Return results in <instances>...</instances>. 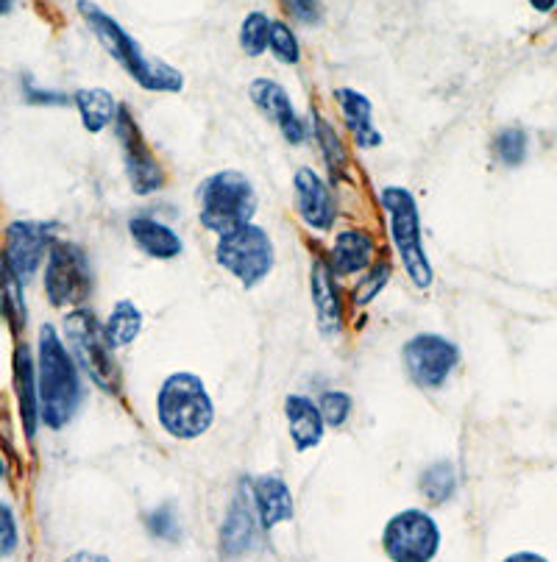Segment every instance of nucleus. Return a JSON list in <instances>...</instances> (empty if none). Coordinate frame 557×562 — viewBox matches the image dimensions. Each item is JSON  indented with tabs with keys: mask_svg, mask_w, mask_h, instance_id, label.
Wrapping results in <instances>:
<instances>
[{
	"mask_svg": "<svg viewBox=\"0 0 557 562\" xmlns=\"http://www.w3.org/2000/svg\"><path fill=\"white\" fill-rule=\"evenodd\" d=\"M36 393H40V420L59 431L76 418L81 404V379L73 353L51 324L40 329L36 340Z\"/></svg>",
	"mask_w": 557,
	"mask_h": 562,
	"instance_id": "obj_1",
	"label": "nucleus"
},
{
	"mask_svg": "<svg viewBox=\"0 0 557 562\" xmlns=\"http://www.w3.org/2000/svg\"><path fill=\"white\" fill-rule=\"evenodd\" d=\"M78 14L85 18V23L90 25V31L96 34L98 43L103 45L109 56H112L129 76L137 81L143 90L151 92H181L185 90V76H181L176 67H170L168 61L154 59V56L145 54L140 48V43L123 29L118 20L109 12H103L98 3L92 0H78Z\"/></svg>",
	"mask_w": 557,
	"mask_h": 562,
	"instance_id": "obj_2",
	"label": "nucleus"
},
{
	"mask_svg": "<svg viewBox=\"0 0 557 562\" xmlns=\"http://www.w3.org/2000/svg\"><path fill=\"white\" fill-rule=\"evenodd\" d=\"M156 418L165 435L176 440H198L215 424V401L204 379L190 371L170 373L156 393Z\"/></svg>",
	"mask_w": 557,
	"mask_h": 562,
	"instance_id": "obj_3",
	"label": "nucleus"
},
{
	"mask_svg": "<svg viewBox=\"0 0 557 562\" xmlns=\"http://www.w3.org/2000/svg\"><path fill=\"white\" fill-rule=\"evenodd\" d=\"M257 206L254 184L241 170H218L198 187V221L218 237L248 226L257 215Z\"/></svg>",
	"mask_w": 557,
	"mask_h": 562,
	"instance_id": "obj_4",
	"label": "nucleus"
},
{
	"mask_svg": "<svg viewBox=\"0 0 557 562\" xmlns=\"http://www.w3.org/2000/svg\"><path fill=\"white\" fill-rule=\"evenodd\" d=\"M65 346L73 353L76 366L90 376L96 387L109 395H121L123 379L114 362V348L107 329L87 306H76L65 315Z\"/></svg>",
	"mask_w": 557,
	"mask_h": 562,
	"instance_id": "obj_5",
	"label": "nucleus"
},
{
	"mask_svg": "<svg viewBox=\"0 0 557 562\" xmlns=\"http://www.w3.org/2000/svg\"><path fill=\"white\" fill-rule=\"evenodd\" d=\"M379 201H382V210L388 215L390 239H393L396 254L402 259L404 273L419 290H430L435 273H432L424 237H421L419 201L408 187H385Z\"/></svg>",
	"mask_w": 557,
	"mask_h": 562,
	"instance_id": "obj_6",
	"label": "nucleus"
},
{
	"mask_svg": "<svg viewBox=\"0 0 557 562\" xmlns=\"http://www.w3.org/2000/svg\"><path fill=\"white\" fill-rule=\"evenodd\" d=\"M215 259L232 279H237L246 290H254L270 276L276 262L274 239L268 232L254 223L234 228L218 237Z\"/></svg>",
	"mask_w": 557,
	"mask_h": 562,
	"instance_id": "obj_7",
	"label": "nucleus"
},
{
	"mask_svg": "<svg viewBox=\"0 0 557 562\" xmlns=\"http://www.w3.org/2000/svg\"><path fill=\"white\" fill-rule=\"evenodd\" d=\"M90 290L92 270L85 248L56 239L45 259V295L51 306H81Z\"/></svg>",
	"mask_w": 557,
	"mask_h": 562,
	"instance_id": "obj_8",
	"label": "nucleus"
},
{
	"mask_svg": "<svg viewBox=\"0 0 557 562\" xmlns=\"http://www.w3.org/2000/svg\"><path fill=\"white\" fill-rule=\"evenodd\" d=\"M382 549L393 562H432L441 549V529L424 509H402L388 520Z\"/></svg>",
	"mask_w": 557,
	"mask_h": 562,
	"instance_id": "obj_9",
	"label": "nucleus"
},
{
	"mask_svg": "<svg viewBox=\"0 0 557 562\" xmlns=\"http://www.w3.org/2000/svg\"><path fill=\"white\" fill-rule=\"evenodd\" d=\"M402 362L410 382L419 384L421 390L444 387L446 379L460 362V348L441 335H415L404 342Z\"/></svg>",
	"mask_w": 557,
	"mask_h": 562,
	"instance_id": "obj_10",
	"label": "nucleus"
},
{
	"mask_svg": "<svg viewBox=\"0 0 557 562\" xmlns=\"http://www.w3.org/2000/svg\"><path fill=\"white\" fill-rule=\"evenodd\" d=\"M114 132L121 139L123 148V168H126L129 187L137 195H151V192L163 190L165 187V170L156 162V156L151 154L148 143H145L143 132L134 123V114L126 106H118V117H114Z\"/></svg>",
	"mask_w": 557,
	"mask_h": 562,
	"instance_id": "obj_11",
	"label": "nucleus"
},
{
	"mask_svg": "<svg viewBox=\"0 0 557 562\" xmlns=\"http://www.w3.org/2000/svg\"><path fill=\"white\" fill-rule=\"evenodd\" d=\"M54 243L56 239L51 223L14 221L7 228V239H3V268L12 270L25 284L40 270V265L48 259Z\"/></svg>",
	"mask_w": 557,
	"mask_h": 562,
	"instance_id": "obj_12",
	"label": "nucleus"
},
{
	"mask_svg": "<svg viewBox=\"0 0 557 562\" xmlns=\"http://www.w3.org/2000/svg\"><path fill=\"white\" fill-rule=\"evenodd\" d=\"M248 98H252L254 106L282 132V137L288 139L290 145H301L310 137V126H307L304 117L296 112L288 90H285L282 85H276L274 78H254L252 87H248Z\"/></svg>",
	"mask_w": 557,
	"mask_h": 562,
	"instance_id": "obj_13",
	"label": "nucleus"
},
{
	"mask_svg": "<svg viewBox=\"0 0 557 562\" xmlns=\"http://www.w3.org/2000/svg\"><path fill=\"white\" fill-rule=\"evenodd\" d=\"M296 210L299 217L312 228V232H330L337 217L335 195L326 187V181L310 168H299L293 176Z\"/></svg>",
	"mask_w": 557,
	"mask_h": 562,
	"instance_id": "obj_14",
	"label": "nucleus"
},
{
	"mask_svg": "<svg viewBox=\"0 0 557 562\" xmlns=\"http://www.w3.org/2000/svg\"><path fill=\"white\" fill-rule=\"evenodd\" d=\"M248 493H252L259 529H274L293 518V496L282 476H274V473L257 476L254 482H248Z\"/></svg>",
	"mask_w": 557,
	"mask_h": 562,
	"instance_id": "obj_15",
	"label": "nucleus"
},
{
	"mask_svg": "<svg viewBox=\"0 0 557 562\" xmlns=\"http://www.w3.org/2000/svg\"><path fill=\"white\" fill-rule=\"evenodd\" d=\"M257 535L259 520L257 513L252 509V502H248V485H241L232 507H229L226 520H223L221 546L229 557L246 554V551H252L257 546Z\"/></svg>",
	"mask_w": 557,
	"mask_h": 562,
	"instance_id": "obj_16",
	"label": "nucleus"
},
{
	"mask_svg": "<svg viewBox=\"0 0 557 562\" xmlns=\"http://www.w3.org/2000/svg\"><path fill=\"white\" fill-rule=\"evenodd\" d=\"M129 234H132L134 246H137L148 259H156V262L179 259L181 251H185V243H181L179 234H176L168 223L156 221V217L151 215L129 217Z\"/></svg>",
	"mask_w": 557,
	"mask_h": 562,
	"instance_id": "obj_17",
	"label": "nucleus"
},
{
	"mask_svg": "<svg viewBox=\"0 0 557 562\" xmlns=\"http://www.w3.org/2000/svg\"><path fill=\"white\" fill-rule=\"evenodd\" d=\"M285 418H288L290 440H293L296 451H310L321 446L326 424L324 415H321V409H318V404L310 395L290 393L285 398Z\"/></svg>",
	"mask_w": 557,
	"mask_h": 562,
	"instance_id": "obj_18",
	"label": "nucleus"
},
{
	"mask_svg": "<svg viewBox=\"0 0 557 562\" xmlns=\"http://www.w3.org/2000/svg\"><path fill=\"white\" fill-rule=\"evenodd\" d=\"M312 301H315V317L318 329L324 337H337L343 331V306L341 293H337L335 273H332L330 262L318 259L312 265Z\"/></svg>",
	"mask_w": 557,
	"mask_h": 562,
	"instance_id": "obj_19",
	"label": "nucleus"
},
{
	"mask_svg": "<svg viewBox=\"0 0 557 562\" xmlns=\"http://www.w3.org/2000/svg\"><path fill=\"white\" fill-rule=\"evenodd\" d=\"M335 101L341 106L343 120H346V126L352 128V137L357 143V148L363 150H374L382 148L385 137L377 126H374V106L363 92L352 90V87H341L335 90Z\"/></svg>",
	"mask_w": 557,
	"mask_h": 562,
	"instance_id": "obj_20",
	"label": "nucleus"
},
{
	"mask_svg": "<svg viewBox=\"0 0 557 562\" xmlns=\"http://www.w3.org/2000/svg\"><path fill=\"white\" fill-rule=\"evenodd\" d=\"M14 393H18L20 420H23L25 437H36L40 420V393H36V359L29 346L14 348Z\"/></svg>",
	"mask_w": 557,
	"mask_h": 562,
	"instance_id": "obj_21",
	"label": "nucleus"
},
{
	"mask_svg": "<svg viewBox=\"0 0 557 562\" xmlns=\"http://www.w3.org/2000/svg\"><path fill=\"white\" fill-rule=\"evenodd\" d=\"M374 257V239L371 234L360 232V228H346L335 237L332 246L330 268L335 276H354L360 270L371 268Z\"/></svg>",
	"mask_w": 557,
	"mask_h": 562,
	"instance_id": "obj_22",
	"label": "nucleus"
},
{
	"mask_svg": "<svg viewBox=\"0 0 557 562\" xmlns=\"http://www.w3.org/2000/svg\"><path fill=\"white\" fill-rule=\"evenodd\" d=\"M78 114H81V123L90 134H101L103 128L112 126L114 117H118V106L121 103L114 101V95L101 87H90V90H78L73 95Z\"/></svg>",
	"mask_w": 557,
	"mask_h": 562,
	"instance_id": "obj_23",
	"label": "nucleus"
},
{
	"mask_svg": "<svg viewBox=\"0 0 557 562\" xmlns=\"http://www.w3.org/2000/svg\"><path fill=\"white\" fill-rule=\"evenodd\" d=\"M103 329H107L112 348L132 346L140 337V331H143V312H140V306L134 304V301H118V304L112 306V312H109Z\"/></svg>",
	"mask_w": 557,
	"mask_h": 562,
	"instance_id": "obj_24",
	"label": "nucleus"
},
{
	"mask_svg": "<svg viewBox=\"0 0 557 562\" xmlns=\"http://www.w3.org/2000/svg\"><path fill=\"white\" fill-rule=\"evenodd\" d=\"M312 128H315V139L321 145V156H324L326 170H330L332 179H343L348 170V150L343 145V139L337 137V132L332 128L330 120H324L321 114H312Z\"/></svg>",
	"mask_w": 557,
	"mask_h": 562,
	"instance_id": "obj_25",
	"label": "nucleus"
},
{
	"mask_svg": "<svg viewBox=\"0 0 557 562\" xmlns=\"http://www.w3.org/2000/svg\"><path fill=\"white\" fill-rule=\"evenodd\" d=\"M419 487H421V496H424L430 504H446L457 491L455 465H452L449 460L432 462V465L421 473Z\"/></svg>",
	"mask_w": 557,
	"mask_h": 562,
	"instance_id": "obj_26",
	"label": "nucleus"
},
{
	"mask_svg": "<svg viewBox=\"0 0 557 562\" xmlns=\"http://www.w3.org/2000/svg\"><path fill=\"white\" fill-rule=\"evenodd\" d=\"M0 310L3 317L12 324L14 331L25 326V299H23V281L0 265Z\"/></svg>",
	"mask_w": 557,
	"mask_h": 562,
	"instance_id": "obj_27",
	"label": "nucleus"
},
{
	"mask_svg": "<svg viewBox=\"0 0 557 562\" xmlns=\"http://www.w3.org/2000/svg\"><path fill=\"white\" fill-rule=\"evenodd\" d=\"M270 23H274V20H270L265 12H248L246 14V20H243V25H241L243 54L252 56V59H259V56L268 50Z\"/></svg>",
	"mask_w": 557,
	"mask_h": 562,
	"instance_id": "obj_28",
	"label": "nucleus"
},
{
	"mask_svg": "<svg viewBox=\"0 0 557 562\" xmlns=\"http://www.w3.org/2000/svg\"><path fill=\"white\" fill-rule=\"evenodd\" d=\"M493 156L508 168H519L527 159V132L519 126L502 128L493 139Z\"/></svg>",
	"mask_w": 557,
	"mask_h": 562,
	"instance_id": "obj_29",
	"label": "nucleus"
},
{
	"mask_svg": "<svg viewBox=\"0 0 557 562\" xmlns=\"http://www.w3.org/2000/svg\"><path fill=\"white\" fill-rule=\"evenodd\" d=\"M268 50L276 59L282 61V65H299L301 59L299 36H296L293 29H290L288 23H282V20H274V23H270Z\"/></svg>",
	"mask_w": 557,
	"mask_h": 562,
	"instance_id": "obj_30",
	"label": "nucleus"
},
{
	"mask_svg": "<svg viewBox=\"0 0 557 562\" xmlns=\"http://www.w3.org/2000/svg\"><path fill=\"white\" fill-rule=\"evenodd\" d=\"M148 532L156 540H165V543H179L181 540V520L179 509L174 504H159L154 513L148 515Z\"/></svg>",
	"mask_w": 557,
	"mask_h": 562,
	"instance_id": "obj_31",
	"label": "nucleus"
},
{
	"mask_svg": "<svg viewBox=\"0 0 557 562\" xmlns=\"http://www.w3.org/2000/svg\"><path fill=\"white\" fill-rule=\"evenodd\" d=\"M321 415H324L326 426H343L348 418H352V398L343 390H324L321 398L315 401Z\"/></svg>",
	"mask_w": 557,
	"mask_h": 562,
	"instance_id": "obj_32",
	"label": "nucleus"
},
{
	"mask_svg": "<svg viewBox=\"0 0 557 562\" xmlns=\"http://www.w3.org/2000/svg\"><path fill=\"white\" fill-rule=\"evenodd\" d=\"M388 281H390V265H377V268H371V273L363 276V281L357 284V290H354V304L357 306L371 304V301L388 288Z\"/></svg>",
	"mask_w": 557,
	"mask_h": 562,
	"instance_id": "obj_33",
	"label": "nucleus"
},
{
	"mask_svg": "<svg viewBox=\"0 0 557 562\" xmlns=\"http://www.w3.org/2000/svg\"><path fill=\"white\" fill-rule=\"evenodd\" d=\"M23 101L31 103V106H65L70 103V98L62 95L56 90H43L40 85H34L29 76L23 78Z\"/></svg>",
	"mask_w": 557,
	"mask_h": 562,
	"instance_id": "obj_34",
	"label": "nucleus"
},
{
	"mask_svg": "<svg viewBox=\"0 0 557 562\" xmlns=\"http://www.w3.org/2000/svg\"><path fill=\"white\" fill-rule=\"evenodd\" d=\"M14 549H18V520L12 507L0 504V557L14 554Z\"/></svg>",
	"mask_w": 557,
	"mask_h": 562,
	"instance_id": "obj_35",
	"label": "nucleus"
},
{
	"mask_svg": "<svg viewBox=\"0 0 557 562\" xmlns=\"http://www.w3.org/2000/svg\"><path fill=\"white\" fill-rule=\"evenodd\" d=\"M288 14H293L299 23L318 25L321 23V0H282Z\"/></svg>",
	"mask_w": 557,
	"mask_h": 562,
	"instance_id": "obj_36",
	"label": "nucleus"
},
{
	"mask_svg": "<svg viewBox=\"0 0 557 562\" xmlns=\"http://www.w3.org/2000/svg\"><path fill=\"white\" fill-rule=\"evenodd\" d=\"M67 562H112L103 554H92V551H76L73 557H67Z\"/></svg>",
	"mask_w": 557,
	"mask_h": 562,
	"instance_id": "obj_37",
	"label": "nucleus"
},
{
	"mask_svg": "<svg viewBox=\"0 0 557 562\" xmlns=\"http://www.w3.org/2000/svg\"><path fill=\"white\" fill-rule=\"evenodd\" d=\"M504 562H549V560L541 554H533V551H519V554H510Z\"/></svg>",
	"mask_w": 557,
	"mask_h": 562,
	"instance_id": "obj_38",
	"label": "nucleus"
},
{
	"mask_svg": "<svg viewBox=\"0 0 557 562\" xmlns=\"http://www.w3.org/2000/svg\"><path fill=\"white\" fill-rule=\"evenodd\" d=\"M530 7L535 9V12H552V9L557 7V0H530Z\"/></svg>",
	"mask_w": 557,
	"mask_h": 562,
	"instance_id": "obj_39",
	"label": "nucleus"
},
{
	"mask_svg": "<svg viewBox=\"0 0 557 562\" xmlns=\"http://www.w3.org/2000/svg\"><path fill=\"white\" fill-rule=\"evenodd\" d=\"M14 9V0H0V14H9Z\"/></svg>",
	"mask_w": 557,
	"mask_h": 562,
	"instance_id": "obj_40",
	"label": "nucleus"
},
{
	"mask_svg": "<svg viewBox=\"0 0 557 562\" xmlns=\"http://www.w3.org/2000/svg\"><path fill=\"white\" fill-rule=\"evenodd\" d=\"M7 476V462H3V457H0V479Z\"/></svg>",
	"mask_w": 557,
	"mask_h": 562,
	"instance_id": "obj_41",
	"label": "nucleus"
}]
</instances>
